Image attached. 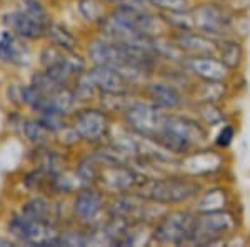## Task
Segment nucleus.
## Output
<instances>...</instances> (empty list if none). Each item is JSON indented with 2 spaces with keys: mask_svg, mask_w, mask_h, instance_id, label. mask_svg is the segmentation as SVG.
Here are the masks:
<instances>
[{
  "mask_svg": "<svg viewBox=\"0 0 250 247\" xmlns=\"http://www.w3.org/2000/svg\"><path fill=\"white\" fill-rule=\"evenodd\" d=\"M108 196L97 185H83L70 196V222L94 229L107 219Z\"/></svg>",
  "mask_w": 250,
  "mask_h": 247,
  "instance_id": "6e6552de",
  "label": "nucleus"
},
{
  "mask_svg": "<svg viewBox=\"0 0 250 247\" xmlns=\"http://www.w3.org/2000/svg\"><path fill=\"white\" fill-rule=\"evenodd\" d=\"M102 2H105V3H108V5L112 7V5H115V3L119 2V0H102Z\"/></svg>",
  "mask_w": 250,
  "mask_h": 247,
  "instance_id": "c756f323",
  "label": "nucleus"
},
{
  "mask_svg": "<svg viewBox=\"0 0 250 247\" xmlns=\"http://www.w3.org/2000/svg\"><path fill=\"white\" fill-rule=\"evenodd\" d=\"M17 134L25 139V142L32 147H42V145L54 144V134L45 127V124L37 115L23 117Z\"/></svg>",
  "mask_w": 250,
  "mask_h": 247,
  "instance_id": "aec40b11",
  "label": "nucleus"
},
{
  "mask_svg": "<svg viewBox=\"0 0 250 247\" xmlns=\"http://www.w3.org/2000/svg\"><path fill=\"white\" fill-rule=\"evenodd\" d=\"M195 210L180 207L165 209L150 225L148 244L157 246H188L193 227Z\"/></svg>",
  "mask_w": 250,
  "mask_h": 247,
  "instance_id": "39448f33",
  "label": "nucleus"
},
{
  "mask_svg": "<svg viewBox=\"0 0 250 247\" xmlns=\"http://www.w3.org/2000/svg\"><path fill=\"white\" fill-rule=\"evenodd\" d=\"M114 119L105 109L99 104H83L77 105L68 115V122L77 132L80 142L87 147H97L108 142Z\"/></svg>",
  "mask_w": 250,
  "mask_h": 247,
  "instance_id": "20e7f679",
  "label": "nucleus"
},
{
  "mask_svg": "<svg viewBox=\"0 0 250 247\" xmlns=\"http://www.w3.org/2000/svg\"><path fill=\"white\" fill-rule=\"evenodd\" d=\"M148 9L159 12V14H167V12H184L190 10L195 3V0H145Z\"/></svg>",
  "mask_w": 250,
  "mask_h": 247,
  "instance_id": "bb28decb",
  "label": "nucleus"
},
{
  "mask_svg": "<svg viewBox=\"0 0 250 247\" xmlns=\"http://www.w3.org/2000/svg\"><path fill=\"white\" fill-rule=\"evenodd\" d=\"M190 12L195 30L213 40L233 37L235 14L224 2H195Z\"/></svg>",
  "mask_w": 250,
  "mask_h": 247,
  "instance_id": "1a4fd4ad",
  "label": "nucleus"
},
{
  "mask_svg": "<svg viewBox=\"0 0 250 247\" xmlns=\"http://www.w3.org/2000/svg\"><path fill=\"white\" fill-rule=\"evenodd\" d=\"M190 10L167 12V14H160L164 17L165 23H167L168 32H172V30H192V29H195V27H193V19H192V12Z\"/></svg>",
  "mask_w": 250,
  "mask_h": 247,
  "instance_id": "a878e982",
  "label": "nucleus"
},
{
  "mask_svg": "<svg viewBox=\"0 0 250 247\" xmlns=\"http://www.w3.org/2000/svg\"><path fill=\"white\" fill-rule=\"evenodd\" d=\"M215 55L232 72H239L245 64V47L239 37H224L217 40Z\"/></svg>",
  "mask_w": 250,
  "mask_h": 247,
  "instance_id": "6ab92c4d",
  "label": "nucleus"
},
{
  "mask_svg": "<svg viewBox=\"0 0 250 247\" xmlns=\"http://www.w3.org/2000/svg\"><path fill=\"white\" fill-rule=\"evenodd\" d=\"M193 109V115L202 122L207 129L219 127L227 120V114H225L222 104L213 102H202V104H190Z\"/></svg>",
  "mask_w": 250,
  "mask_h": 247,
  "instance_id": "5701e85b",
  "label": "nucleus"
},
{
  "mask_svg": "<svg viewBox=\"0 0 250 247\" xmlns=\"http://www.w3.org/2000/svg\"><path fill=\"white\" fill-rule=\"evenodd\" d=\"M227 90L229 84L225 82H202V80H195L193 86L190 87V90H188L190 104H222L224 97L227 95Z\"/></svg>",
  "mask_w": 250,
  "mask_h": 247,
  "instance_id": "412c9836",
  "label": "nucleus"
},
{
  "mask_svg": "<svg viewBox=\"0 0 250 247\" xmlns=\"http://www.w3.org/2000/svg\"><path fill=\"white\" fill-rule=\"evenodd\" d=\"M167 115L168 111L139 95L128 105L127 111L119 117V122L137 135L157 142Z\"/></svg>",
  "mask_w": 250,
  "mask_h": 247,
  "instance_id": "0eeeda50",
  "label": "nucleus"
},
{
  "mask_svg": "<svg viewBox=\"0 0 250 247\" xmlns=\"http://www.w3.org/2000/svg\"><path fill=\"white\" fill-rule=\"evenodd\" d=\"M87 77L90 79V82L94 84V87L99 90V94L102 92H128V90H139L128 82L120 72L114 70L110 67L105 66H94L90 64V67H87L85 70Z\"/></svg>",
  "mask_w": 250,
  "mask_h": 247,
  "instance_id": "f3484780",
  "label": "nucleus"
},
{
  "mask_svg": "<svg viewBox=\"0 0 250 247\" xmlns=\"http://www.w3.org/2000/svg\"><path fill=\"white\" fill-rule=\"evenodd\" d=\"M204 185L202 179L175 171L145 177L135 192L162 207H180L192 204Z\"/></svg>",
  "mask_w": 250,
  "mask_h": 247,
  "instance_id": "f257e3e1",
  "label": "nucleus"
},
{
  "mask_svg": "<svg viewBox=\"0 0 250 247\" xmlns=\"http://www.w3.org/2000/svg\"><path fill=\"white\" fill-rule=\"evenodd\" d=\"M157 144L173 156L184 157L197 149L210 145V134L193 114L184 111L168 112Z\"/></svg>",
  "mask_w": 250,
  "mask_h": 247,
  "instance_id": "f03ea898",
  "label": "nucleus"
},
{
  "mask_svg": "<svg viewBox=\"0 0 250 247\" xmlns=\"http://www.w3.org/2000/svg\"><path fill=\"white\" fill-rule=\"evenodd\" d=\"M37 62L39 67L45 70L52 79L67 87H72L75 79L80 74H83L88 67L87 57L80 55L79 52H65L55 45H50V44L40 47Z\"/></svg>",
  "mask_w": 250,
  "mask_h": 247,
  "instance_id": "423d86ee",
  "label": "nucleus"
},
{
  "mask_svg": "<svg viewBox=\"0 0 250 247\" xmlns=\"http://www.w3.org/2000/svg\"><path fill=\"white\" fill-rule=\"evenodd\" d=\"M168 39L172 40V44L179 48V52L185 59L215 55L217 52V40L195 29L172 30L168 32Z\"/></svg>",
  "mask_w": 250,
  "mask_h": 247,
  "instance_id": "2eb2a0df",
  "label": "nucleus"
},
{
  "mask_svg": "<svg viewBox=\"0 0 250 247\" xmlns=\"http://www.w3.org/2000/svg\"><path fill=\"white\" fill-rule=\"evenodd\" d=\"M195 2H224V0H195Z\"/></svg>",
  "mask_w": 250,
  "mask_h": 247,
  "instance_id": "7c9ffc66",
  "label": "nucleus"
},
{
  "mask_svg": "<svg viewBox=\"0 0 250 247\" xmlns=\"http://www.w3.org/2000/svg\"><path fill=\"white\" fill-rule=\"evenodd\" d=\"M240 229V217L230 209L195 212L188 246H217L227 242Z\"/></svg>",
  "mask_w": 250,
  "mask_h": 247,
  "instance_id": "7ed1b4c3",
  "label": "nucleus"
},
{
  "mask_svg": "<svg viewBox=\"0 0 250 247\" xmlns=\"http://www.w3.org/2000/svg\"><path fill=\"white\" fill-rule=\"evenodd\" d=\"M144 179V174L137 171L132 164L110 165V167H102L97 187L102 189L110 197L117 196V194L135 192Z\"/></svg>",
  "mask_w": 250,
  "mask_h": 247,
  "instance_id": "f8f14e48",
  "label": "nucleus"
},
{
  "mask_svg": "<svg viewBox=\"0 0 250 247\" xmlns=\"http://www.w3.org/2000/svg\"><path fill=\"white\" fill-rule=\"evenodd\" d=\"M77 10L80 17L97 29L108 15L110 5L102 0H77Z\"/></svg>",
  "mask_w": 250,
  "mask_h": 247,
  "instance_id": "b1692460",
  "label": "nucleus"
},
{
  "mask_svg": "<svg viewBox=\"0 0 250 247\" xmlns=\"http://www.w3.org/2000/svg\"><path fill=\"white\" fill-rule=\"evenodd\" d=\"M233 202L232 190L224 184H212L200 190V194L192 202L195 212H212V210L230 209Z\"/></svg>",
  "mask_w": 250,
  "mask_h": 247,
  "instance_id": "a211bd4d",
  "label": "nucleus"
},
{
  "mask_svg": "<svg viewBox=\"0 0 250 247\" xmlns=\"http://www.w3.org/2000/svg\"><path fill=\"white\" fill-rule=\"evenodd\" d=\"M32 44L20 39L14 32L3 29L0 32V64L12 68H25L34 62Z\"/></svg>",
  "mask_w": 250,
  "mask_h": 247,
  "instance_id": "4468645a",
  "label": "nucleus"
},
{
  "mask_svg": "<svg viewBox=\"0 0 250 247\" xmlns=\"http://www.w3.org/2000/svg\"><path fill=\"white\" fill-rule=\"evenodd\" d=\"M235 135H237L235 125L232 122H229V120H225L224 124L219 125V131L213 135V140H212L213 147L220 149V151H227L233 144V140H235Z\"/></svg>",
  "mask_w": 250,
  "mask_h": 247,
  "instance_id": "cd10ccee",
  "label": "nucleus"
},
{
  "mask_svg": "<svg viewBox=\"0 0 250 247\" xmlns=\"http://www.w3.org/2000/svg\"><path fill=\"white\" fill-rule=\"evenodd\" d=\"M185 68L190 72L195 80L202 82H225L230 84L235 72L225 66L217 55H205V57H192L185 59Z\"/></svg>",
  "mask_w": 250,
  "mask_h": 247,
  "instance_id": "dca6fc26",
  "label": "nucleus"
},
{
  "mask_svg": "<svg viewBox=\"0 0 250 247\" xmlns=\"http://www.w3.org/2000/svg\"><path fill=\"white\" fill-rule=\"evenodd\" d=\"M2 25L3 29L14 32L15 35H19L20 39L27 40L30 44H37V42H45L47 39V32L48 27L45 23L39 22L37 19H34L32 15H29L27 12H23L22 9H12L7 10L2 15Z\"/></svg>",
  "mask_w": 250,
  "mask_h": 247,
  "instance_id": "ddd939ff",
  "label": "nucleus"
},
{
  "mask_svg": "<svg viewBox=\"0 0 250 247\" xmlns=\"http://www.w3.org/2000/svg\"><path fill=\"white\" fill-rule=\"evenodd\" d=\"M45 42L50 44V45L62 48V50H65V52H79L80 45H82L80 37L74 30H70L67 25H62V23L55 22V20L50 23V27H48Z\"/></svg>",
  "mask_w": 250,
  "mask_h": 247,
  "instance_id": "4be33fe9",
  "label": "nucleus"
},
{
  "mask_svg": "<svg viewBox=\"0 0 250 247\" xmlns=\"http://www.w3.org/2000/svg\"><path fill=\"white\" fill-rule=\"evenodd\" d=\"M224 151L217 147H202L197 149L187 156L179 159V172H184L187 176L197 177V179H210L224 171L225 159Z\"/></svg>",
  "mask_w": 250,
  "mask_h": 247,
  "instance_id": "9b49d317",
  "label": "nucleus"
},
{
  "mask_svg": "<svg viewBox=\"0 0 250 247\" xmlns=\"http://www.w3.org/2000/svg\"><path fill=\"white\" fill-rule=\"evenodd\" d=\"M17 7L22 9L23 12H27L29 15H32L34 19H37L39 22L45 23V25H50L54 22L52 12L43 0H19Z\"/></svg>",
  "mask_w": 250,
  "mask_h": 247,
  "instance_id": "393cba45",
  "label": "nucleus"
},
{
  "mask_svg": "<svg viewBox=\"0 0 250 247\" xmlns=\"http://www.w3.org/2000/svg\"><path fill=\"white\" fill-rule=\"evenodd\" d=\"M7 246H17V242H15L9 234H7V236H0V247H7Z\"/></svg>",
  "mask_w": 250,
  "mask_h": 247,
  "instance_id": "c85d7f7f",
  "label": "nucleus"
},
{
  "mask_svg": "<svg viewBox=\"0 0 250 247\" xmlns=\"http://www.w3.org/2000/svg\"><path fill=\"white\" fill-rule=\"evenodd\" d=\"M139 94L168 112L185 111L190 105L188 90L162 75H154L145 80L139 89Z\"/></svg>",
  "mask_w": 250,
  "mask_h": 247,
  "instance_id": "9d476101",
  "label": "nucleus"
}]
</instances>
